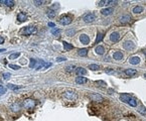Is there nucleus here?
Here are the masks:
<instances>
[{"mask_svg": "<svg viewBox=\"0 0 146 121\" xmlns=\"http://www.w3.org/2000/svg\"><path fill=\"white\" fill-rule=\"evenodd\" d=\"M37 32V29L36 27L34 26H26V27H23L20 31L21 34H24V35H30V34H33V33H36Z\"/></svg>", "mask_w": 146, "mask_h": 121, "instance_id": "1", "label": "nucleus"}, {"mask_svg": "<svg viewBox=\"0 0 146 121\" xmlns=\"http://www.w3.org/2000/svg\"><path fill=\"white\" fill-rule=\"evenodd\" d=\"M36 105V102L31 99V98H28V99H25L23 101V107L25 109H33Z\"/></svg>", "mask_w": 146, "mask_h": 121, "instance_id": "2", "label": "nucleus"}, {"mask_svg": "<svg viewBox=\"0 0 146 121\" xmlns=\"http://www.w3.org/2000/svg\"><path fill=\"white\" fill-rule=\"evenodd\" d=\"M72 20H73V17L71 15H63L60 18V22L63 25H69V24L72 23Z\"/></svg>", "mask_w": 146, "mask_h": 121, "instance_id": "3", "label": "nucleus"}, {"mask_svg": "<svg viewBox=\"0 0 146 121\" xmlns=\"http://www.w3.org/2000/svg\"><path fill=\"white\" fill-rule=\"evenodd\" d=\"M63 97L68 100H71V101H75L77 98H78V95L75 93V92H72V91H68V92H64L63 93Z\"/></svg>", "mask_w": 146, "mask_h": 121, "instance_id": "4", "label": "nucleus"}, {"mask_svg": "<svg viewBox=\"0 0 146 121\" xmlns=\"http://www.w3.org/2000/svg\"><path fill=\"white\" fill-rule=\"evenodd\" d=\"M96 19V16H95V14L94 13H87L86 15H84V17H83V20L85 21V22H87V23H91V22H93L94 20Z\"/></svg>", "mask_w": 146, "mask_h": 121, "instance_id": "5", "label": "nucleus"}, {"mask_svg": "<svg viewBox=\"0 0 146 121\" xmlns=\"http://www.w3.org/2000/svg\"><path fill=\"white\" fill-rule=\"evenodd\" d=\"M90 98H91L92 101H95V102H103L104 101V98H103L101 95L95 94V93H93V94L90 95Z\"/></svg>", "mask_w": 146, "mask_h": 121, "instance_id": "6", "label": "nucleus"}, {"mask_svg": "<svg viewBox=\"0 0 146 121\" xmlns=\"http://www.w3.org/2000/svg\"><path fill=\"white\" fill-rule=\"evenodd\" d=\"M123 46H124L125 50H127V51H132V50H134V48H135L134 43L130 42V40H127V42H125L124 44H123Z\"/></svg>", "mask_w": 146, "mask_h": 121, "instance_id": "7", "label": "nucleus"}, {"mask_svg": "<svg viewBox=\"0 0 146 121\" xmlns=\"http://www.w3.org/2000/svg\"><path fill=\"white\" fill-rule=\"evenodd\" d=\"M110 39L113 43H117L120 39V33L119 32H112L111 35H110Z\"/></svg>", "mask_w": 146, "mask_h": 121, "instance_id": "8", "label": "nucleus"}, {"mask_svg": "<svg viewBox=\"0 0 146 121\" xmlns=\"http://www.w3.org/2000/svg\"><path fill=\"white\" fill-rule=\"evenodd\" d=\"M80 40L83 44H88L90 43V37H89L87 34H81L80 35Z\"/></svg>", "mask_w": 146, "mask_h": 121, "instance_id": "9", "label": "nucleus"}, {"mask_svg": "<svg viewBox=\"0 0 146 121\" xmlns=\"http://www.w3.org/2000/svg\"><path fill=\"white\" fill-rule=\"evenodd\" d=\"M76 74L79 76V77H83L84 75L87 74V70L82 68V67H80V68H77L76 69Z\"/></svg>", "mask_w": 146, "mask_h": 121, "instance_id": "10", "label": "nucleus"}, {"mask_svg": "<svg viewBox=\"0 0 146 121\" xmlns=\"http://www.w3.org/2000/svg\"><path fill=\"white\" fill-rule=\"evenodd\" d=\"M130 99H131V97L129 94H122L120 96V100L122 102H125V103H128L129 101H130Z\"/></svg>", "mask_w": 146, "mask_h": 121, "instance_id": "11", "label": "nucleus"}, {"mask_svg": "<svg viewBox=\"0 0 146 121\" xmlns=\"http://www.w3.org/2000/svg\"><path fill=\"white\" fill-rule=\"evenodd\" d=\"M26 19H27V16L24 14V13L19 12V13L17 14V20H18L19 22H24V21H26Z\"/></svg>", "mask_w": 146, "mask_h": 121, "instance_id": "12", "label": "nucleus"}, {"mask_svg": "<svg viewBox=\"0 0 146 121\" xmlns=\"http://www.w3.org/2000/svg\"><path fill=\"white\" fill-rule=\"evenodd\" d=\"M10 109L13 111V112H19L21 107H20V104L19 103H14L10 106Z\"/></svg>", "mask_w": 146, "mask_h": 121, "instance_id": "13", "label": "nucleus"}, {"mask_svg": "<svg viewBox=\"0 0 146 121\" xmlns=\"http://www.w3.org/2000/svg\"><path fill=\"white\" fill-rule=\"evenodd\" d=\"M87 82H88V79L85 78V77H77V79H76V83L77 84L83 85V84H86Z\"/></svg>", "mask_w": 146, "mask_h": 121, "instance_id": "14", "label": "nucleus"}, {"mask_svg": "<svg viewBox=\"0 0 146 121\" xmlns=\"http://www.w3.org/2000/svg\"><path fill=\"white\" fill-rule=\"evenodd\" d=\"M112 12H113V8H112V7L105 8V9H102V10H101V13H102V15H105V16H108V15H110Z\"/></svg>", "mask_w": 146, "mask_h": 121, "instance_id": "15", "label": "nucleus"}, {"mask_svg": "<svg viewBox=\"0 0 146 121\" xmlns=\"http://www.w3.org/2000/svg\"><path fill=\"white\" fill-rule=\"evenodd\" d=\"M95 52H96L97 55H102L105 54V48H104V46H102V45H98V46L95 48Z\"/></svg>", "mask_w": 146, "mask_h": 121, "instance_id": "16", "label": "nucleus"}, {"mask_svg": "<svg viewBox=\"0 0 146 121\" xmlns=\"http://www.w3.org/2000/svg\"><path fill=\"white\" fill-rule=\"evenodd\" d=\"M129 63H130L131 65H137L140 63V59L138 58V56H132V58L129 59Z\"/></svg>", "mask_w": 146, "mask_h": 121, "instance_id": "17", "label": "nucleus"}, {"mask_svg": "<svg viewBox=\"0 0 146 121\" xmlns=\"http://www.w3.org/2000/svg\"><path fill=\"white\" fill-rule=\"evenodd\" d=\"M113 58H114L115 60H117V61H121L123 59V54L121 52H115L114 55H113Z\"/></svg>", "mask_w": 146, "mask_h": 121, "instance_id": "18", "label": "nucleus"}, {"mask_svg": "<svg viewBox=\"0 0 146 121\" xmlns=\"http://www.w3.org/2000/svg\"><path fill=\"white\" fill-rule=\"evenodd\" d=\"M130 20H131V17L129 15H123L122 17L120 18V22L121 23H128Z\"/></svg>", "mask_w": 146, "mask_h": 121, "instance_id": "19", "label": "nucleus"}, {"mask_svg": "<svg viewBox=\"0 0 146 121\" xmlns=\"http://www.w3.org/2000/svg\"><path fill=\"white\" fill-rule=\"evenodd\" d=\"M125 74L127 76H135L137 74V71L133 70V69H127V70H125Z\"/></svg>", "mask_w": 146, "mask_h": 121, "instance_id": "20", "label": "nucleus"}, {"mask_svg": "<svg viewBox=\"0 0 146 121\" xmlns=\"http://www.w3.org/2000/svg\"><path fill=\"white\" fill-rule=\"evenodd\" d=\"M63 48H64L66 51H71V50H73V48H74L73 44H69V43H67V42H63Z\"/></svg>", "mask_w": 146, "mask_h": 121, "instance_id": "21", "label": "nucleus"}, {"mask_svg": "<svg viewBox=\"0 0 146 121\" xmlns=\"http://www.w3.org/2000/svg\"><path fill=\"white\" fill-rule=\"evenodd\" d=\"M88 48H81V50H79V55H81V56H86L87 55H88Z\"/></svg>", "mask_w": 146, "mask_h": 121, "instance_id": "22", "label": "nucleus"}, {"mask_svg": "<svg viewBox=\"0 0 146 121\" xmlns=\"http://www.w3.org/2000/svg\"><path fill=\"white\" fill-rule=\"evenodd\" d=\"M143 11V7L142 6H135L133 8V13L137 14V13H141Z\"/></svg>", "mask_w": 146, "mask_h": 121, "instance_id": "23", "label": "nucleus"}, {"mask_svg": "<svg viewBox=\"0 0 146 121\" xmlns=\"http://www.w3.org/2000/svg\"><path fill=\"white\" fill-rule=\"evenodd\" d=\"M55 15H56V11H54V10L51 9V8H50V9L47 10V16H48V17H51V18H53Z\"/></svg>", "mask_w": 146, "mask_h": 121, "instance_id": "24", "label": "nucleus"}, {"mask_svg": "<svg viewBox=\"0 0 146 121\" xmlns=\"http://www.w3.org/2000/svg\"><path fill=\"white\" fill-rule=\"evenodd\" d=\"M103 38H104V35H103V33H101V32H99L98 34H97V38H96V44H99L101 40H103Z\"/></svg>", "mask_w": 146, "mask_h": 121, "instance_id": "25", "label": "nucleus"}, {"mask_svg": "<svg viewBox=\"0 0 146 121\" xmlns=\"http://www.w3.org/2000/svg\"><path fill=\"white\" fill-rule=\"evenodd\" d=\"M89 69L92 70V71H96V70H99L100 69V66L97 64H91L90 66H89Z\"/></svg>", "mask_w": 146, "mask_h": 121, "instance_id": "26", "label": "nucleus"}, {"mask_svg": "<svg viewBox=\"0 0 146 121\" xmlns=\"http://www.w3.org/2000/svg\"><path fill=\"white\" fill-rule=\"evenodd\" d=\"M7 88L10 89V90H17V89H20L21 87H20V86L13 85V84H8V85H7Z\"/></svg>", "mask_w": 146, "mask_h": 121, "instance_id": "27", "label": "nucleus"}, {"mask_svg": "<svg viewBox=\"0 0 146 121\" xmlns=\"http://www.w3.org/2000/svg\"><path fill=\"white\" fill-rule=\"evenodd\" d=\"M106 82H104V81H96V86H98V87H106Z\"/></svg>", "mask_w": 146, "mask_h": 121, "instance_id": "28", "label": "nucleus"}, {"mask_svg": "<svg viewBox=\"0 0 146 121\" xmlns=\"http://www.w3.org/2000/svg\"><path fill=\"white\" fill-rule=\"evenodd\" d=\"M128 104L130 105V106H132V107H136L137 106V100H135V99H130V101L128 102Z\"/></svg>", "mask_w": 146, "mask_h": 121, "instance_id": "29", "label": "nucleus"}, {"mask_svg": "<svg viewBox=\"0 0 146 121\" xmlns=\"http://www.w3.org/2000/svg\"><path fill=\"white\" fill-rule=\"evenodd\" d=\"M35 65H36V60L31 59L30 60V64H29V68L30 69H34L35 68Z\"/></svg>", "mask_w": 146, "mask_h": 121, "instance_id": "30", "label": "nucleus"}, {"mask_svg": "<svg viewBox=\"0 0 146 121\" xmlns=\"http://www.w3.org/2000/svg\"><path fill=\"white\" fill-rule=\"evenodd\" d=\"M52 34H54V35H60V33H61V31H60V29L59 28H52Z\"/></svg>", "mask_w": 146, "mask_h": 121, "instance_id": "31", "label": "nucleus"}, {"mask_svg": "<svg viewBox=\"0 0 146 121\" xmlns=\"http://www.w3.org/2000/svg\"><path fill=\"white\" fill-rule=\"evenodd\" d=\"M20 55V53H15V54H11L9 55V59L10 60H13V59H16V58H18V56Z\"/></svg>", "mask_w": 146, "mask_h": 121, "instance_id": "32", "label": "nucleus"}, {"mask_svg": "<svg viewBox=\"0 0 146 121\" xmlns=\"http://www.w3.org/2000/svg\"><path fill=\"white\" fill-rule=\"evenodd\" d=\"M138 112L141 113L142 115H146V108H144V107H140V108L138 109Z\"/></svg>", "mask_w": 146, "mask_h": 121, "instance_id": "33", "label": "nucleus"}, {"mask_svg": "<svg viewBox=\"0 0 146 121\" xmlns=\"http://www.w3.org/2000/svg\"><path fill=\"white\" fill-rule=\"evenodd\" d=\"M58 8H60V5H59V3H55V4H53V5L51 7V9H52V10L55 11V9H58Z\"/></svg>", "mask_w": 146, "mask_h": 121, "instance_id": "34", "label": "nucleus"}, {"mask_svg": "<svg viewBox=\"0 0 146 121\" xmlns=\"http://www.w3.org/2000/svg\"><path fill=\"white\" fill-rule=\"evenodd\" d=\"M9 68L13 69V70H19L20 67L19 66H16V65H9Z\"/></svg>", "mask_w": 146, "mask_h": 121, "instance_id": "35", "label": "nucleus"}, {"mask_svg": "<svg viewBox=\"0 0 146 121\" xmlns=\"http://www.w3.org/2000/svg\"><path fill=\"white\" fill-rule=\"evenodd\" d=\"M10 74H9V73H4V74H3V78L5 79V80H8V79H9L10 78Z\"/></svg>", "mask_w": 146, "mask_h": 121, "instance_id": "36", "label": "nucleus"}, {"mask_svg": "<svg viewBox=\"0 0 146 121\" xmlns=\"http://www.w3.org/2000/svg\"><path fill=\"white\" fill-rule=\"evenodd\" d=\"M75 30H73V29H71V30H69V31H67V34L69 35V36H71V35H73V34H75Z\"/></svg>", "mask_w": 146, "mask_h": 121, "instance_id": "37", "label": "nucleus"}, {"mask_svg": "<svg viewBox=\"0 0 146 121\" xmlns=\"http://www.w3.org/2000/svg\"><path fill=\"white\" fill-rule=\"evenodd\" d=\"M33 3H34L36 6H39V5H42V3H44V1H37V0H35V1H33Z\"/></svg>", "mask_w": 146, "mask_h": 121, "instance_id": "38", "label": "nucleus"}, {"mask_svg": "<svg viewBox=\"0 0 146 121\" xmlns=\"http://www.w3.org/2000/svg\"><path fill=\"white\" fill-rule=\"evenodd\" d=\"M75 70V66H69L67 67V71L68 72H72V71H74Z\"/></svg>", "mask_w": 146, "mask_h": 121, "instance_id": "39", "label": "nucleus"}, {"mask_svg": "<svg viewBox=\"0 0 146 121\" xmlns=\"http://www.w3.org/2000/svg\"><path fill=\"white\" fill-rule=\"evenodd\" d=\"M5 92H6V89L4 87H2V86L0 87V94H4Z\"/></svg>", "mask_w": 146, "mask_h": 121, "instance_id": "40", "label": "nucleus"}, {"mask_svg": "<svg viewBox=\"0 0 146 121\" xmlns=\"http://www.w3.org/2000/svg\"><path fill=\"white\" fill-rule=\"evenodd\" d=\"M63 61H67L66 58H56V62H63Z\"/></svg>", "mask_w": 146, "mask_h": 121, "instance_id": "41", "label": "nucleus"}, {"mask_svg": "<svg viewBox=\"0 0 146 121\" xmlns=\"http://www.w3.org/2000/svg\"><path fill=\"white\" fill-rule=\"evenodd\" d=\"M48 26H51V27H54V23H52V22H48Z\"/></svg>", "mask_w": 146, "mask_h": 121, "instance_id": "42", "label": "nucleus"}, {"mask_svg": "<svg viewBox=\"0 0 146 121\" xmlns=\"http://www.w3.org/2000/svg\"><path fill=\"white\" fill-rule=\"evenodd\" d=\"M3 43H4V38H3L2 36H0V44H3Z\"/></svg>", "mask_w": 146, "mask_h": 121, "instance_id": "43", "label": "nucleus"}, {"mask_svg": "<svg viewBox=\"0 0 146 121\" xmlns=\"http://www.w3.org/2000/svg\"><path fill=\"white\" fill-rule=\"evenodd\" d=\"M21 63H22V64H25V63H26V60H25V59H22V60H21Z\"/></svg>", "mask_w": 146, "mask_h": 121, "instance_id": "44", "label": "nucleus"}, {"mask_svg": "<svg viewBox=\"0 0 146 121\" xmlns=\"http://www.w3.org/2000/svg\"><path fill=\"white\" fill-rule=\"evenodd\" d=\"M5 51V48H2V50H0V53H1V52H4Z\"/></svg>", "mask_w": 146, "mask_h": 121, "instance_id": "45", "label": "nucleus"}, {"mask_svg": "<svg viewBox=\"0 0 146 121\" xmlns=\"http://www.w3.org/2000/svg\"><path fill=\"white\" fill-rule=\"evenodd\" d=\"M144 77H145V78H146V73H145V74H144Z\"/></svg>", "mask_w": 146, "mask_h": 121, "instance_id": "46", "label": "nucleus"}]
</instances>
